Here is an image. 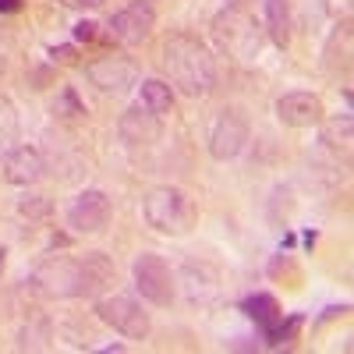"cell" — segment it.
Masks as SVG:
<instances>
[{
  "mask_svg": "<svg viewBox=\"0 0 354 354\" xmlns=\"http://www.w3.org/2000/svg\"><path fill=\"white\" fill-rule=\"evenodd\" d=\"M163 68H167L170 82L181 88L185 96H192V100L209 96L213 85H216V61H213V53L192 32H174L163 43Z\"/></svg>",
  "mask_w": 354,
  "mask_h": 354,
  "instance_id": "obj_1",
  "label": "cell"
},
{
  "mask_svg": "<svg viewBox=\"0 0 354 354\" xmlns=\"http://www.w3.org/2000/svg\"><path fill=\"white\" fill-rule=\"evenodd\" d=\"M142 216L153 230L177 238V234H188L195 227V202L181 188L163 185V188H153L142 198Z\"/></svg>",
  "mask_w": 354,
  "mask_h": 354,
  "instance_id": "obj_2",
  "label": "cell"
},
{
  "mask_svg": "<svg viewBox=\"0 0 354 354\" xmlns=\"http://www.w3.org/2000/svg\"><path fill=\"white\" fill-rule=\"evenodd\" d=\"M248 135H252L248 113L241 106H220L216 117L209 121V131H205L209 156L213 160H234L248 145Z\"/></svg>",
  "mask_w": 354,
  "mask_h": 354,
  "instance_id": "obj_3",
  "label": "cell"
},
{
  "mask_svg": "<svg viewBox=\"0 0 354 354\" xmlns=\"http://www.w3.org/2000/svg\"><path fill=\"white\" fill-rule=\"evenodd\" d=\"M96 315H100V322H106L110 330H117L128 340H145L153 330L149 312H142V305L135 298H128V294H106V298H100Z\"/></svg>",
  "mask_w": 354,
  "mask_h": 354,
  "instance_id": "obj_4",
  "label": "cell"
},
{
  "mask_svg": "<svg viewBox=\"0 0 354 354\" xmlns=\"http://www.w3.org/2000/svg\"><path fill=\"white\" fill-rule=\"evenodd\" d=\"M131 273H135V290L142 294L149 305H160L167 308L174 301V290H177V280L170 273V266L163 262V255L156 252H142L131 266Z\"/></svg>",
  "mask_w": 354,
  "mask_h": 354,
  "instance_id": "obj_5",
  "label": "cell"
},
{
  "mask_svg": "<svg viewBox=\"0 0 354 354\" xmlns=\"http://www.w3.org/2000/svg\"><path fill=\"white\" fill-rule=\"evenodd\" d=\"M213 36L216 43L234 53V57H255L259 53V25L252 21V15L245 11H230L223 8L216 18H213Z\"/></svg>",
  "mask_w": 354,
  "mask_h": 354,
  "instance_id": "obj_6",
  "label": "cell"
},
{
  "mask_svg": "<svg viewBox=\"0 0 354 354\" xmlns=\"http://www.w3.org/2000/svg\"><path fill=\"white\" fill-rule=\"evenodd\" d=\"M153 28H156V11H153L149 0H131L128 8L113 11L110 21H106V32L117 43H124V46L145 43V39L153 36Z\"/></svg>",
  "mask_w": 354,
  "mask_h": 354,
  "instance_id": "obj_7",
  "label": "cell"
},
{
  "mask_svg": "<svg viewBox=\"0 0 354 354\" xmlns=\"http://www.w3.org/2000/svg\"><path fill=\"white\" fill-rule=\"evenodd\" d=\"M110 198L100 188H85L68 205V227L75 234H103L110 223Z\"/></svg>",
  "mask_w": 354,
  "mask_h": 354,
  "instance_id": "obj_8",
  "label": "cell"
},
{
  "mask_svg": "<svg viewBox=\"0 0 354 354\" xmlns=\"http://www.w3.org/2000/svg\"><path fill=\"white\" fill-rule=\"evenodd\" d=\"M85 75L93 78V85L100 88V93H106V96H121V93H128V88L135 85L138 68L128 61V57H113V53H106V57H100V61L88 64Z\"/></svg>",
  "mask_w": 354,
  "mask_h": 354,
  "instance_id": "obj_9",
  "label": "cell"
},
{
  "mask_svg": "<svg viewBox=\"0 0 354 354\" xmlns=\"http://www.w3.org/2000/svg\"><path fill=\"white\" fill-rule=\"evenodd\" d=\"M277 117L287 128H315L322 124V100L315 93H283L277 100Z\"/></svg>",
  "mask_w": 354,
  "mask_h": 354,
  "instance_id": "obj_10",
  "label": "cell"
},
{
  "mask_svg": "<svg viewBox=\"0 0 354 354\" xmlns=\"http://www.w3.org/2000/svg\"><path fill=\"white\" fill-rule=\"evenodd\" d=\"M0 170H4V181L8 185H36L46 163H43V153L32 149V145H15V149L4 153V163H0Z\"/></svg>",
  "mask_w": 354,
  "mask_h": 354,
  "instance_id": "obj_11",
  "label": "cell"
},
{
  "mask_svg": "<svg viewBox=\"0 0 354 354\" xmlns=\"http://www.w3.org/2000/svg\"><path fill=\"white\" fill-rule=\"evenodd\" d=\"M78 262V277H75V298H88V294H96L103 290L106 283L117 280V270H113V262L103 255V252H88Z\"/></svg>",
  "mask_w": 354,
  "mask_h": 354,
  "instance_id": "obj_12",
  "label": "cell"
},
{
  "mask_svg": "<svg viewBox=\"0 0 354 354\" xmlns=\"http://www.w3.org/2000/svg\"><path fill=\"white\" fill-rule=\"evenodd\" d=\"M121 138L128 145H153L160 138V117L149 113V110H142V106L128 110L121 117Z\"/></svg>",
  "mask_w": 354,
  "mask_h": 354,
  "instance_id": "obj_13",
  "label": "cell"
},
{
  "mask_svg": "<svg viewBox=\"0 0 354 354\" xmlns=\"http://www.w3.org/2000/svg\"><path fill=\"white\" fill-rule=\"evenodd\" d=\"M245 312H248V315L259 322V326H262L266 340H273V337H277L283 312H280V301L273 298V294H252V298L245 301Z\"/></svg>",
  "mask_w": 354,
  "mask_h": 354,
  "instance_id": "obj_14",
  "label": "cell"
},
{
  "mask_svg": "<svg viewBox=\"0 0 354 354\" xmlns=\"http://www.w3.org/2000/svg\"><path fill=\"white\" fill-rule=\"evenodd\" d=\"M287 8H290V28L319 32V25L330 15V0H287Z\"/></svg>",
  "mask_w": 354,
  "mask_h": 354,
  "instance_id": "obj_15",
  "label": "cell"
},
{
  "mask_svg": "<svg viewBox=\"0 0 354 354\" xmlns=\"http://www.w3.org/2000/svg\"><path fill=\"white\" fill-rule=\"evenodd\" d=\"M138 106L149 110V113H156V117L170 113V106H174L170 85L160 82V78H145V82H142V93H138Z\"/></svg>",
  "mask_w": 354,
  "mask_h": 354,
  "instance_id": "obj_16",
  "label": "cell"
},
{
  "mask_svg": "<svg viewBox=\"0 0 354 354\" xmlns=\"http://www.w3.org/2000/svg\"><path fill=\"white\" fill-rule=\"evenodd\" d=\"M266 28H270V39L277 46L290 43V8H287V0H266Z\"/></svg>",
  "mask_w": 354,
  "mask_h": 354,
  "instance_id": "obj_17",
  "label": "cell"
},
{
  "mask_svg": "<svg viewBox=\"0 0 354 354\" xmlns=\"http://www.w3.org/2000/svg\"><path fill=\"white\" fill-rule=\"evenodd\" d=\"M322 142L330 145L333 153H344V160H351V117H337V121L326 124V131H322Z\"/></svg>",
  "mask_w": 354,
  "mask_h": 354,
  "instance_id": "obj_18",
  "label": "cell"
},
{
  "mask_svg": "<svg viewBox=\"0 0 354 354\" xmlns=\"http://www.w3.org/2000/svg\"><path fill=\"white\" fill-rule=\"evenodd\" d=\"M18 135V117H15V106L8 100H0V145L15 142Z\"/></svg>",
  "mask_w": 354,
  "mask_h": 354,
  "instance_id": "obj_19",
  "label": "cell"
},
{
  "mask_svg": "<svg viewBox=\"0 0 354 354\" xmlns=\"http://www.w3.org/2000/svg\"><path fill=\"white\" fill-rule=\"evenodd\" d=\"M46 213H50V202H46L43 195H32V198H25V202H21V216H28V220L46 216Z\"/></svg>",
  "mask_w": 354,
  "mask_h": 354,
  "instance_id": "obj_20",
  "label": "cell"
},
{
  "mask_svg": "<svg viewBox=\"0 0 354 354\" xmlns=\"http://www.w3.org/2000/svg\"><path fill=\"white\" fill-rule=\"evenodd\" d=\"M61 4L71 11H96V8H103V0H61Z\"/></svg>",
  "mask_w": 354,
  "mask_h": 354,
  "instance_id": "obj_21",
  "label": "cell"
},
{
  "mask_svg": "<svg viewBox=\"0 0 354 354\" xmlns=\"http://www.w3.org/2000/svg\"><path fill=\"white\" fill-rule=\"evenodd\" d=\"M75 39H85V43L96 39V25H93V21H78V25H75Z\"/></svg>",
  "mask_w": 354,
  "mask_h": 354,
  "instance_id": "obj_22",
  "label": "cell"
},
{
  "mask_svg": "<svg viewBox=\"0 0 354 354\" xmlns=\"http://www.w3.org/2000/svg\"><path fill=\"white\" fill-rule=\"evenodd\" d=\"M50 57H53V61H61V64H71V61H75V50H71V46H53Z\"/></svg>",
  "mask_w": 354,
  "mask_h": 354,
  "instance_id": "obj_23",
  "label": "cell"
},
{
  "mask_svg": "<svg viewBox=\"0 0 354 354\" xmlns=\"http://www.w3.org/2000/svg\"><path fill=\"white\" fill-rule=\"evenodd\" d=\"M227 8H230V11H245V15H252L255 0H227Z\"/></svg>",
  "mask_w": 354,
  "mask_h": 354,
  "instance_id": "obj_24",
  "label": "cell"
},
{
  "mask_svg": "<svg viewBox=\"0 0 354 354\" xmlns=\"http://www.w3.org/2000/svg\"><path fill=\"white\" fill-rule=\"evenodd\" d=\"M21 8V0H0V15H8V11H18Z\"/></svg>",
  "mask_w": 354,
  "mask_h": 354,
  "instance_id": "obj_25",
  "label": "cell"
},
{
  "mask_svg": "<svg viewBox=\"0 0 354 354\" xmlns=\"http://www.w3.org/2000/svg\"><path fill=\"white\" fill-rule=\"evenodd\" d=\"M4 255H8V252H4V248H0V270H4Z\"/></svg>",
  "mask_w": 354,
  "mask_h": 354,
  "instance_id": "obj_26",
  "label": "cell"
}]
</instances>
